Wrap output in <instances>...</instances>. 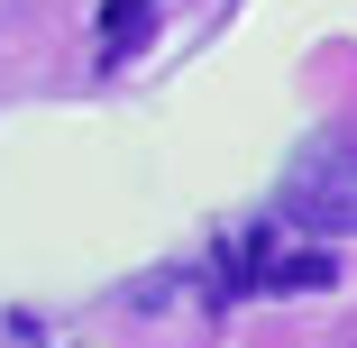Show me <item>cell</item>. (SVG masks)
Wrapping results in <instances>:
<instances>
[{
	"label": "cell",
	"instance_id": "obj_1",
	"mask_svg": "<svg viewBox=\"0 0 357 348\" xmlns=\"http://www.w3.org/2000/svg\"><path fill=\"white\" fill-rule=\"evenodd\" d=\"M284 229H303L312 248L357 239V147H312L284 174Z\"/></svg>",
	"mask_w": 357,
	"mask_h": 348
},
{
	"label": "cell",
	"instance_id": "obj_2",
	"mask_svg": "<svg viewBox=\"0 0 357 348\" xmlns=\"http://www.w3.org/2000/svg\"><path fill=\"white\" fill-rule=\"evenodd\" d=\"M165 19V0H101V28H92V55H101V74H119V64L156 37Z\"/></svg>",
	"mask_w": 357,
	"mask_h": 348
}]
</instances>
